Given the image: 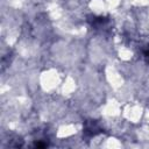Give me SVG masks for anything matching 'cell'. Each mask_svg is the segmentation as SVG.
Here are the masks:
<instances>
[{
	"instance_id": "obj_1",
	"label": "cell",
	"mask_w": 149,
	"mask_h": 149,
	"mask_svg": "<svg viewBox=\"0 0 149 149\" xmlns=\"http://www.w3.org/2000/svg\"><path fill=\"white\" fill-rule=\"evenodd\" d=\"M101 132H102V128L98 121H95V120L85 121V123H84V135L85 136L92 137V136H95L97 134H99Z\"/></svg>"
},
{
	"instance_id": "obj_2",
	"label": "cell",
	"mask_w": 149,
	"mask_h": 149,
	"mask_svg": "<svg viewBox=\"0 0 149 149\" xmlns=\"http://www.w3.org/2000/svg\"><path fill=\"white\" fill-rule=\"evenodd\" d=\"M88 22L94 29H102L107 27V24L109 23V20L104 16H92V19H88Z\"/></svg>"
},
{
	"instance_id": "obj_3",
	"label": "cell",
	"mask_w": 149,
	"mask_h": 149,
	"mask_svg": "<svg viewBox=\"0 0 149 149\" xmlns=\"http://www.w3.org/2000/svg\"><path fill=\"white\" fill-rule=\"evenodd\" d=\"M34 147L35 148H47L48 147V142L45 141H42V140H38L34 143Z\"/></svg>"
},
{
	"instance_id": "obj_4",
	"label": "cell",
	"mask_w": 149,
	"mask_h": 149,
	"mask_svg": "<svg viewBox=\"0 0 149 149\" xmlns=\"http://www.w3.org/2000/svg\"><path fill=\"white\" fill-rule=\"evenodd\" d=\"M143 56H144L146 61L149 63V49H147V50H144V51H143Z\"/></svg>"
}]
</instances>
